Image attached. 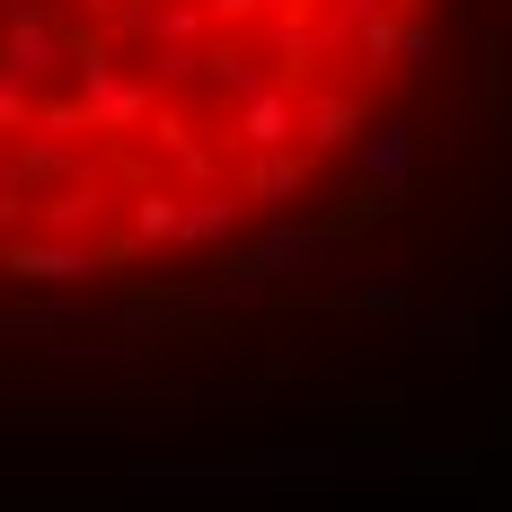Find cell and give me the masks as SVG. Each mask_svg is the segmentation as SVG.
<instances>
[{"instance_id": "6da1fadb", "label": "cell", "mask_w": 512, "mask_h": 512, "mask_svg": "<svg viewBox=\"0 0 512 512\" xmlns=\"http://www.w3.org/2000/svg\"><path fill=\"white\" fill-rule=\"evenodd\" d=\"M53 62H62V36H53L45 18H36L27 0H18V9H9V27H0V71H9V80L27 89V80H45Z\"/></svg>"}, {"instance_id": "7a4b0ae2", "label": "cell", "mask_w": 512, "mask_h": 512, "mask_svg": "<svg viewBox=\"0 0 512 512\" xmlns=\"http://www.w3.org/2000/svg\"><path fill=\"white\" fill-rule=\"evenodd\" d=\"M9 274H27V283H98L106 274V256H89V248H36V239H18L9 248Z\"/></svg>"}]
</instances>
